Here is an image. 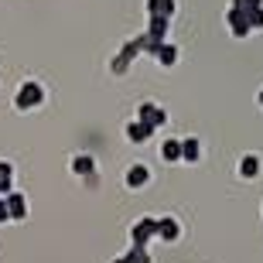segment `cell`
Listing matches in <instances>:
<instances>
[{
    "instance_id": "cell-1",
    "label": "cell",
    "mask_w": 263,
    "mask_h": 263,
    "mask_svg": "<svg viewBox=\"0 0 263 263\" xmlns=\"http://www.w3.org/2000/svg\"><path fill=\"white\" fill-rule=\"evenodd\" d=\"M41 103H45V86H41L38 79L21 82V89L14 92V109H17V113H31V109H38Z\"/></svg>"
},
{
    "instance_id": "cell-2",
    "label": "cell",
    "mask_w": 263,
    "mask_h": 263,
    "mask_svg": "<svg viewBox=\"0 0 263 263\" xmlns=\"http://www.w3.org/2000/svg\"><path fill=\"white\" fill-rule=\"evenodd\" d=\"M140 51H144V48H140V34H137V38H130V41H123V48L109 59V72H113V76H127L130 62H134Z\"/></svg>"
},
{
    "instance_id": "cell-3",
    "label": "cell",
    "mask_w": 263,
    "mask_h": 263,
    "mask_svg": "<svg viewBox=\"0 0 263 263\" xmlns=\"http://www.w3.org/2000/svg\"><path fill=\"white\" fill-rule=\"evenodd\" d=\"M137 120L157 130V127H164V123H167V109H164V106H157L154 99H144V103L137 106Z\"/></svg>"
},
{
    "instance_id": "cell-4",
    "label": "cell",
    "mask_w": 263,
    "mask_h": 263,
    "mask_svg": "<svg viewBox=\"0 0 263 263\" xmlns=\"http://www.w3.org/2000/svg\"><path fill=\"white\" fill-rule=\"evenodd\" d=\"M154 236H157V219H151V215H144L130 226V243L134 246H147Z\"/></svg>"
},
{
    "instance_id": "cell-5",
    "label": "cell",
    "mask_w": 263,
    "mask_h": 263,
    "mask_svg": "<svg viewBox=\"0 0 263 263\" xmlns=\"http://www.w3.org/2000/svg\"><path fill=\"white\" fill-rule=\"evenodd\" d=\"M226 28H229V34H233V38H250V34H253L250 21H246V10H239V7H229V10H226Z\"/></svg>"
},
{
    "instance_id": "cell-6",
    "label": "cell",
    "mask_w": 263,
    "mask_h": 263,
    "mask_svg": "<svg viewBox=\"0 0 263 263\" xmlns=\"http://www.w3.org/2000/svg\"><path fill=\"white\" fill-rule=\"evenodd\" d=\"M68 167H72V175H76V178L96 181V161H92V154H76L72 161H68Z\"/></svg>"
},
{
    "instance_id": "cell-7",
    "label": "cell",
    "mask_w": 263,
    "mask_h": 263,
    "mask_svg": "<svg viewBox=\"0 0 263 263\" xmlns=\"http://www.w3.org/2000/svg\"><path fill=\"white\" fill-rule=\"evenodd\" d=\"M157 239H164V243H178L181 239V222H178L175 215L157 219Z\"/></svg>"
},
{
    "instance_id": "cell-8",
    "label": "cell",
    "mask_w": 263,
    "mask_h": 263,
    "mask_svg": "<svg viewBox=\"0 0 263 263\" xmlns=\"http://www.w3.org/2000/svg\"><path fill=\"white\" fill-rule=\"evenodd\" d=\"M123 181H127L130 192H137V188H147V185H151V167H147V164H130Z\"/></svg>"
},
{
    "instance_id": "cell-9",
    "label": "cell",
    "mask_w": 263,
    "mask_h": 263,
    "mask_svg": "<svg viewBox=\"0 0 263 263\" xmlns=\"http://www.w3.org/2000/svg\"><path fill=\"white\" fill-rule=\"evenodd\" d=\"M178 0H147V17H175Z\"/></svg>"
},
{
    "instance_id": "cell-10",
    "label": "cell",
    "mask_w": 263,
    "mask_h": 263,
    "mask_svg": "<svg viewBox=\"0 0 263 263\" xmlns=\"http://www.w3.org/2000/svg\"><path fill=\"white\" fill-rule=\"evenodd\" d=\"M4 202H7L10 219H17V222H21V219H28V195H21V192H10Z\"/></svg>"
},
{
    "instance_id": "cell-11",
    "label": "cell",
    "mask_w": 263,
    "mask_h": 263,
    "mask_svg": "<svg viewBox=\"0 0 263 263\" xmlns=\"http://www.w3.org/2000/svg\"><path fill=\"white\" fill-rule=\"evenodd\" d=\"M181 161L185 164H198L202 161V140L198 137H185L181 140Z\"/></svg>"
},
{
    "instance_id": "cell-12",
    "label": "cell",
    "mask_w": 263,
    "mask_h": 263,
    "mask_svg": "<svg viewBox=\"0 0 263 263\" xmlns=\"http://www.w3.org/2000/svg\"><path fill=\"white\" fill-rule=\"evenodd\" d=\"M151 134H154V127H147V123H140V120H130L127 123V140L130 144H147Z\"/></svg>"
},
{
    "instance_id": "cell-13",
    "label": "cell",
    "mask_w": 263,
    "mask_h": 263,
    "mask_svg": "<svg viewBox=\"0 0 263 263\" xmlns=\"http://www.w3.org/2000/svg\"><path fill=\"white\" fill-rule=\"evenodd\" d=\"M260 157H256V154H243V157H239V178H243V181H253V178L256 175H260Z\"/></svg>"
},
{
    "instance_id": "cell-14",
    "label": "cell",
    "mask_w": 263,
    "mask_h": 263,
    "mask_svg": "<svg viewBox=\"0 0 263 263\" xmlns=\"http://www.w3.org/2000/svg\"><path fill=\"white\" fill-rule=\"evenodd\" d=\"M167 28H171V21H167V17H151L144 34H147V38H154V41H164L167 38Z\"/></svg>"
},
{
    "instance_id": "cell-15",
    "label": "cell",
    "mask_w": 263,
    "mask_h": 263,
    "mask_svg": "<svg viewBox=\"0 0 263 263\" xmlns=\"http://www.w3.org/2000/svg\"><path fill=\"white\" fill-rule=\"evenodd\" d=\"M161 161H167V164L181 161V140L178 137H167L164 144H161Z\"/></svg>"
},
{
    "instance_id": "cell-16",
    "label": "cell",
    "mask_w": 263,
    "mask_h": 263,
    "mask_svg": "<svg viewBox=\"0 0 263 263\" xmlns=\"http://www.w3.org/2000/svg\"><path fill=\"white\" fill-rule=\"evenodd\" d=\"M154 59L161 62V65H164V68H171V65H178V48H175V45H167V41H164V45H161V51H157Z\"/></svg>"
},
{
    "instance_id": "cell-17",
    "label": "cell",
    "mask_w": 263,
    "mask_h": 263,
    "mask_svg": "<svg viewBox=\"0 0 263 263\" xmlns=\"http://www.w3.org/2000/svg\"><path fill=\"white\" fill-rule=\"evenodd\" d=\"M123 260L127 263H154L151 253H147V246H130V253H123Z\"/></svg>"
},
{
    "instance_id": "cell-18",
    "label": "cell",
    "mask_w": 263,
    "mask_h": 263,
    "mask_svg": "<svg viewBox=\"0 0 263 263\" xmlns=\"http://www.w3.org/2000/svg\"><path fill=\"white\" fill-rule=\"evenodd\" d=\"M246 21H250V28H253V31H263V7L246 10Z\"/></svg>"
},
{
    "instance_id": "cell-19",
    "label": "cell",
    "mask_w": 263,
    "mask_h": 263,
    "mask_svg": "<svg viewBox=\"0 0 263 263\" xmlns=\"http://www.w3.org/2000/svg\"><path fill=\"white\" fill-rule=\"evenodd\" d=\"M4 181H14V164L10 161H0V185Z\"/></svg>"
},
{
    "instance_id": "cell-20",
    "label": "cell",
    "mask_w": 263,
    "mask_h": 263,
    "mask_svg": "<svg viewBox=\"0 0 263 263\" xmlns=\"http://www.w3.org/2000/svg\"><path fill=\"white\" fill-rule=\"evenodd\" d=\"M0 222H10V212H7V202L0 198Z\"/></svg>"
},
{
    "instance_id": "cell-21",
    "label": "cell",
    "mask_w": 263,
    "mask_h": 263,
    "mask_svg": "<svg viewBox=\"0 0 263 263\" xmlns=\"http://www.w3.org/2000/svg\"><path fill=\"white\" fill-rule=\"evenodd\" d=\"M256 103H260V109H263V89H260V92H256Z\"/></svg>"
},
{
    "instance_id": "cell-22",
    "label": "cell",
    "mask_w": 263,
    "mask_h": 263,
    "mask_svg": "<svg viewBox=\"0 0 263 263\" xmlns=\"http://www.w3.org/2000/svg\"><path fill=\"white\" fill-rule=\"evenodd\" d=\"M113 263H127V260H123V256H117V260H113Z\"/></svg>"
}]
</instances>
